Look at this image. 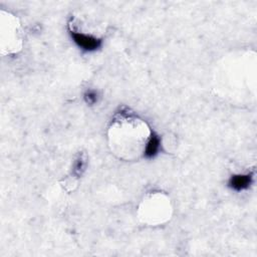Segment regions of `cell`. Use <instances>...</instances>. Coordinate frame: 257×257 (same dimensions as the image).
<instances>
[{
    "instance_id": "7a4b0ae2",
    "label": "cell",
    "mask_w": 257,
    "mask_h": 257,
    "mask_svg": "<svg viewBox=\"0 0 257 257\" xmlns=\"http://www.w3.org/2000/svg\"><path fill=\"white\" fill-rule=\"evenodd\" d=\"M253 177L250 174H237L233 175L228 182V186L237 192L244 191L252 184Z\"/></svg>"
},
{
    "instance_id": "3957f363",
    "label": "cell",
    "mask_w": 257,
    "mask_h": 257,
    "mask_svg": "<svg viewBox=\"0 0 257 257\" xmlns=\"http://www.w3.org/2000/svg\"><path fill=\"white\" fill-rule=\"evenodd\" d=\"M160 149H161V139L157 134L153 133L146 144V147L144 150V156L147 159H153L159 154Z\"/></svg>"
},
{
    "instance_id": "6da1fadb",
    "label": "cell",
    "mask_w": 257,
    "mask_h": 257,
    "mask_svg": "<svg viewBox=\"0 0 257 257\" xmlns=\"http://www.w3.org/2000/svg\"><path fill=\"white\" fill-rule=\"evenodd\" d=\"M70 36L73 40V42L76 44V46L88 53H93L101 49L103 45V41L101 39L95 38L93 36L85 35L73 30H70Z\"/></svg>"
},
{
    "instance_id": "277c9868",
    "label": "cell",
    "mask_w": 257,
    "mask_h": 257,
    "mask_svg": "<svg viewBox=\"0 0 257 257\" xmlns=\"http://www.w3.org/2000/svg\"><path fill=\"white\" fill-rule=\"evenodd\" d=\"M84 99L86 101V103L90 106L92 105H95L96 103H98V100H99V95L96 91L94 90H88L85 95H84Z\"/></svg>"
},
{
    "instance_id": "5b68a950",
    "label": "cell",
    "mask_w": 257,
    "mask_h": 257,
    "mask_svg": "<svg viewBox=\"0 0 257 257\" xmlns=\"http://www.w3.org/2000/svg\"><path fill=\"white\" fill-rule=\"evenodd\" d=\"M85 166H86V163H85V160L82 158V157H80L78 160H77V163H76V165H75V172L77 173V174H82V171H84L85 169Z\"/></svg>"
}]
</instances>
